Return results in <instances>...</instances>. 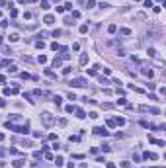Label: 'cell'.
I'll return each mask as SVG.
<instances>
[{
  "label": "cell",
  "mask_w": 166,
  "mask_h": 168,
  "mask_svg": "<svg viewBox=\"0 0 166 168\" xmlns=\"http://www.w3.org/2000/svg\"><path fill=\"white\" fill-rule=\"evenodd\" d=\"M41 121H43L45 127H51V125L55 123V117H53L51 113H43V115H41Z\"/></svg>",
  "instance_id": "obj_1"
},
{
  "label": "cell",
  "mask_w": 166,
  "mask_h": 168,
  "mask_svg": "<svg viewBox=\"0 0 166 168\" xmlns=\"http://www.w3.org/2000/svg\"><path fill=\"white\" fill-rule=\"evenodd\" d=\"M70 84H72V86H86L88 82H86L84 78H74V80H70Z\"/></svg>",
  "instance_id": "obj_2"
},
{
  "label": "cell",
  "mask_w": 166,
  "mask_h": 168,
  "mask_svg": "<svg viewBox=\"0 0 166 168\" xmlns=\"http://www.w3.org/2000/svg\"><path fill=\"white\" fill-rule=\"evenodd\" d=\"M143 158H145V160H156L158 156L154 155V152H148V150H147V152H143Z\"/></svg>",
  "instance_id": "obj_3"
},
{
  "label": "cell",
  "mask_w": 166,
  "mask_h": 168,
  "mask_svg": "<svg viewBox=\"0 0 166 168\" xmlns=\"http://www.w3.org/2000/svg\"><path fill=\"white\" fill-rule=\"evenodd\" d=\"M43 22H45V24H47V25H51V24H55V18L51 16V14H47V16H45V18H43Z\"/></svg>",
  "instance_id": "obj_4"
},
{
  "label": "cell",
  "mask_w": 166,
  "mask_h": 168,
  "mask_svg": "<svg viewBox=\"0 0 166 168\" xmlns=\"http://www.w3.org/2000/svg\"><path fill=\"white\" fill-rule=\"evenodd\" d=\"M94 133H96V135H104V137H105V135H108V129H104V127H96V129H94Z\"/></svg>",
  "instance_id": "obj_5"
},
{
  "label": "cell",
  "mask_w": 166,
  "mask_h": 168,
  "mask_svg": "<svg viewBox=\"0 0 166 168\" xmlns=\"http://www.w3.org/2000/svg\"><path fill=\"white\" fill-rule=\"evenodd\" d=\"M86 63H88V55H86V53H82V55H80V65L84 67Z\"/></svg>",
  "instance_id": "obj_6"
},
{
  "label": "cell",
  "mask_w": 166,
  "mask_h": 168,
  "mask_svg": "<svg viewBox=\"0 0 166 168\" xmlns=\"http://www.w3.org/2000/svg\"><path fill=\"white\" fill-rule=\"evenodd\" d=\"M24 162H25L24 158H18V160H14V166H16V168H22V166H24Z\"/></svg>",
  "instance_id": "obj_7"
},
{
  "label": "cell",
  "mask_w": 166,
  "mask_h": 168,
  "mask_svg": "<svg viewBox=\"0 0 166 168\" xmlns=\"http://www.w3.org/2000/svg\"><path fill=\"white\" fill-rule=\"evenodd\" d=\"M45 76H49V78H57V74H55L53 70H49V68H45Z\"/></svg>",
  "instance_id": "obj_8"
},
{
  "label": "cell",
  "mask_w": 166,
  "mask_h": 168,
  "mask_svg": "<svg viewBox=\"0 0 166 168\" xmlns=\"http://www.w3.org/2000/svg\"><path fill=\"white\" fill-rule=\"evenodd\" d=\"M41 8L43 10H49L51 6H49V0H41Z\"/></svg>",
  "instance_id": "obj_9"
},
{
  "label": "cell",
  "mask_w": 166,
  "mask_h": 168,
  "mask_svg": "<svg viewBox=\"0 0 166 168\" xmlns=\"http://www.w3.org/2000/svg\"><path fill=\"white\" fill-rule=\"evenodd\" d=\"M53 160H55L57 166H61V164H63V156H61V155H57V158H53Z\"/></svg>",
  "instance_id": "obj_10"
},
{
  "label": "cell",
  "mask_w": 166,
  "mask_h": 168,
  "mask_svg": "<svg viewBox=\"0 0 166 168\" xmlns=\"http://www.w3.org/2000/svg\"><path fill=\"white\" fill-rule=\"evenodd\" d=\"M35 47H37V49H43V47H45V41H43V39L35 41Z\"/></svg>",
  "instance_id": "obj_11"
},
{
  "label": "cell",
  "mask_w": 166,
  "mask_h": 168,
  "mask_svg": "<svg viewBox=\"0 0 166 168\" xmlns=\"http://www.w3.org/2000/svg\"><path fill=\"white\" fill-rule=\"evenodd\" d=\"M53 102H55L57 106H61V104H63V98H61V96H53Z\"/></svg>",
  "instance_id": "obj_12"
},
{
  "label": "cell",
  "mask_w": 166,
  "mask_h": 168,
  "mask_svg": "<svg viewBox=\"0 0 166 168\" xmlns=\"http://www.w3.org/2000/svg\"><path fill=\"white\" fill-rule=\"evenodd\" d=\"M115 121V125H125V119L123 117H117V119H113Z\"/></svg>",
  "instance_id": "obj_13"
},
{
  "label": "cell",
  "mask_w": 166,
  "mask_h": 168,
  "mask_svg": "<svg viewBox=\"0 0 166 168\" xmlns=\"http://www.w3.org/2000/svg\"><path fill=\"white\" fill-rule=\"evenodd\" d=\"M74 112H76V117H80V119H84V117H86V113H84L82 110H74Z\"/></svg>",
  "instance_id": "obj_14"
},
{
  "label": "cell",
  "mask_w": 166,
  "mask_h": 168,
  "mask_svg": "<svg viewBox=\"0 0 166 168\" xmlns=\"http://www.w3.org/2000/svg\"><path fill=\"white\" fill-rule=\"evenodd\" d=\"M108 31H110V33H115V31H117V25H115V24H111V25L108 27Z\"/></svg>",
  "instance_id": "obj_15"
},
{
  "label": "cell",
  "mask_w": 166,
  "mask_h": 168,
  "mask_svg": "<svg viewBox=\"0 0 166 168\" xmlns=\"http://www.w3.org/2000/svg\"><path fill=\"white\" fill-rule=\"evenodd\" d=\"M18 39H20L18 33H10V41H12V43H14V41H18Z\"/></svg>",
  "instance_id": "obj_16"
},
{
  "label": "cell",
  "mask_w": 166,
  "mask_h": 168,
  "mask_svg": "<svg viewBox=\"0 0 166 168\" xmlns=\"http://www.w3.org/2000/svg\"><path fill=\"white\" fill-rule=\"evenodd\" d=\"M59 67H61V59H55L53 61V68H59Z\"/></svg>",
  "instance_id": "obj_17"
},
{
  "label": "cell",
  "mask_w": 166,
  "mask_h": 168,
  "mask_svg": "<svg viewBox=\"0 0 166 168\" xmlns=\"http://www.w3.org/2000/svg\"><path fill=\"white\" fill-rule=\"evenodd\" d=\"M76 141H80V137L78 135H70V143H76Z\"/></svg>",
  "instance_id": "obj_18"
},
{
  "label": "cell",
  "mask_w": 166,
  "mask_h": 168,
  "mask_svg": "<svg viewBox=\"0 0 166 168\" xmlns=\"http://www.w3.org/2000/svg\"><path fill=\"white\" fill-rule=\"evenodd\" d=\"M37 61L43 65V63H47V57H45V55H39V59H37Z\"/></svg>",
  "instance_id": "obj_19"
},
{
  "label": "cell",
  "mask_w": 166,
  "mask_h": 168,
  "mask_svg": "<svg viewBox=\"0 0 166 168\" xmlns=\"http://www.w3.org/2000/svg\"><path fill=\"white\" fill-rule=\"evenodd\" d=\"M10 16H12V18H16V16H18V10H16V8H12V10H10Z\"/></svg>",
  "instance_id": "obj_20"
},
{
  "label": "cell",
  "mask_w": 166,
  "mask_h": 168,
  "mask_svg": "<svg viewBox=\"0 0 166 168\" xmlns=\"http://www.w3.org/2000/svg\"><path fill=\"white\" fill-rule=\"evenodd\" d=\"M10 65V61L8 59H4V61H0V67H8Z\"/></svg>",
  "instance_id": "obj_21"
},
{
  "label": "cell",
  "mask_w": 166,
  "mask_h": 168,
  "mask_svg": "<svg viewBox=\"0 0 166 168\" xmlns=\"http://www.w3.org/2000/svg\"><path fill=\"white\" fill-rule=\"evenodd\" d=\"M94 4H96L94 0H88V2H86V8H94Z\"/></svg>",
  "instance_id": "obj_22"
},
{
  "label": "cell",
  "mask_w": 166,
  "mask_h": 168,
  "mask_svg": "<svg viewBox=\"0 0 166 168\" xmlns=\"http://www.w3.org/2000/svg\"><path fill=\"white\" fill-rule=\"evenodd\" d=\"M59 47H61L59 43H51V49H53V51H59Z\"/></svg>",
  "instance_id": "obj_23"
},
{
  "label": "cell",
  "mask_w": 166,
  "mask_h": 168,
  "mask_svg": "<svg viewBox=\"0 0 166 168\" xmlns=\"http://www.w3.org/2000/svg\"><path fill=\"white\" fill-rule=\"evenodd\" d=\"M121 33H123V35H131V29H127V27H123V29H121Z\"/></svg>",
  "instance_id": "obj_24"
},
{
  "label": "cell",
  "mask_w": 166,
  "mask_h": 168,
  "mask_svg": "<svg viewBox=\"0 0 166 168\" xmlns=\"http://www.w3.org/2000/svg\"><path fill=\"white\" fill-rule=\"evenodd\" d=\"M74 110H76V108H74V106H72V104H70V106H67V112H68V113H72Z\"/></svg>",
  "instance_id": "obj_25"
},
{
  "label": "cell",
  "mask_w": 166,
  "mask_h": 168,
  "mask_svg": "<svg viewBox=\"0 0 166 168\" xmlns=\"http://www.w3.org/2000/svg\"><path fill=\"white\" fill-rule=\"evenodd\" d=\"M86 31H88V25H86V24L80 25V33H86Z\"/></svg>",
  "instance_id": "obj_26"
},
{
  "label": "cell",
  "mask_w": 166,
  "mask_h": 168,
  "mask_svg": "<svg viewBox=\"0 0 166 168\" xmlns=\"http://www.w3.org/2000/svg\"><path fill=\"white\" fill-rule=\"evenodd\" d=\"M88 74H90V76H96V74H98V70H96V68H90V70H88Z\"/></svg>",
  "instance_id": "obj_27"
},
{
  "label": "cell",
  "mask_w": 166,
  "mask_h": 168,
  "mask_svg": "<svg viewBox=\"0 0 166 168\" xmlns=\"http://www.w3.org/2000/svg\"><path fill=\"white\" fill-rule=\"evenodd\" d=\"M125 104H127L125 98H119V100H117V106H125Z\"/></svg>",
  "instance_id": "obj_28"
},
{
  "label": "cell",
  "mask_w": 166,
  "mask_h": 168,
  "mask_svg": "<svg viewBox=\"0 0 166 168\" xmlns=\"http://www.w3.org/2000/svg\"><path fill=\"white\" fill-rule=\"evenodd\" d=\"M63 74H65V76H68V74H70V67H67V68H63Z\"/></svg>",
  "instance_id": "obj_29"
},
{
  "label": "cell",
  "mask_w": 166,
  "mask_h": 168,
  "mask_svg": "<svg viewBox=\"0 0 166 168\" xmlns=\"http://www.w3.org/2000/svg\"><path fill=\"white\" fill-rule=\"evenodd\" d=\"M108 168H115V164L113 162H108Z\"/></svg>",
  "instance_id": "obj_30"
},
{
  "label": "cell",
  "mask_w": 166,
  "mask_h": 168,
  "mask_svg": "<svg viewBox=\"0 0 166 168\" xmlns=\"http://www.w3.org/2000/svg\"><path fill=\"white\" fill-rule=\"evenodd\" d=\"M4 80H6V76H4V74H0V82H4Z\"/></svg>",
  "instance_id": "obj_31"
},
{
  "label": "cell",
  "mask_w": 166,
  "mask_h": 168,
  "mask_svg": "<svg viewBox=\"0 0 166 168\" xmlns=\"http://www.w3.org/2000/svg\"><path fill=\"white\" fill-rule=\"evenodd\" d=\"M8 2H6V0H0V6H6Z\"/></svg>",
  "instance_id": "obj_32"
},
{
  "label": "cell",
  "mask_w": 166,
  "mask_h": 168,
  "mask_svg": "<svg viewBox=\"0 0 166 168\" xmlns=\"http://www.w3.org/2000/svg\"><path fill=\"white\" fill-rule=\"evenodd\" d=\"M0 141H4V133H0Z\"/></svg>",
  "instance_id": "obj_33"
},
{
  "label": "cell",
  "mask_w": 166,
  "mask_h": 168,
  "mask_svg": "<svg viewBox=\"0 0 166 168\" xmlns=\"http://www.w3.org/2000/svg\"><path fill=\"white\" fill-rule=\"evenodd\" d=\"M0 16H2V12H0Z\"/></svg>",
  "instance_id": "obj_34"
}]
</instances>
